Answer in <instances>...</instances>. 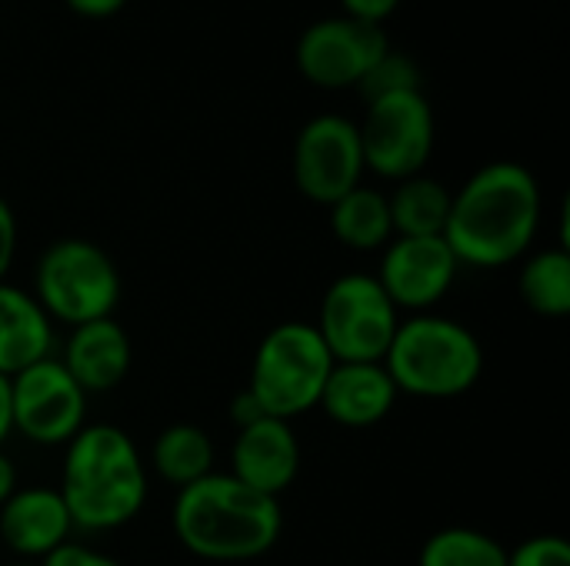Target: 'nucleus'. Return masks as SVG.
Instances as JSON below:
<instances>
[{
	"label": "nucleus",
	"mask_w": 570,
	"mask_h": 566,
	"mask_svg": "<svg viewBox=\"0 0 570 566\" xmlns=\"http://www.w3.org/2000/svg\"><path fill=\"white\" fill-rule=\"evenodd\" d=\"M10 566H40V564H27V560H20V564H10Z\"/></svg>",
	"instance_id": "32"
},
{
	"label": "nucleus",
	"mask_w": 570,
	"mask_h": 566,
	"mask_svg": "<svg viewBox=\"0 0 570 566\" xmlns=\"http://www.w3.org/2000/svg\"><path fill=\"white\" fill-rule=\"evenodd\" d=\"M230 417H234V424H237V430H240V427H247V424H254V420H261V417H267V414L257 407V400H254L247 390H240V394L234 397V404H230Z\"/></svg>",
	"instance_id": "29"
},
{
	"label": "nucleus",
	"mask_w": 570,
	"mask_h": 566,
	"mask_svg": "<svg viewBox=\"0 0 570 566\" xmlns=\"http://www.w3.org/2000/svg\"><path fill=\"white\" fill-rule=\"evenodd\" d=\"M397 3L401 0H341L344 17L361 20V23H374V27H384V20L397 10Z\"/></svg>",
	"instance_id": "26"
},
{
	"label": "nucleus",
	"mask_w": 570,
	"mask_h": 566,
	"mask_svg": "<svg viewBox=\"0 0 570 566\" xmlns=\"http://www.w3.org/2000/svg\"><path fill=\"white\" fill-rule=\"evenodd\" d=\"M57 490L67 504L73 530H120L147 504L144 457L127 430L114 424H87L67 444Z\"/></svg>",
	"instance_id": "3"
},
{
	"label": "nucleus",
	"mask_w": 570,
	"mask_h": 566,
	"mask_svg": "<svg viewBox=\"0 0 570 566\" xmlns=\"http://www.w3.org/2000/svg\"><path fill=\"white\" fill-rule=\"evenodd\" d=\"M508 566H570V547L558 534H538L508 550Z\"/></svg>",
	"instance_id": "24"
},
{
	"label": "nucleus",
	"mask_w": 570,
	"mask_h": 566,
	"mask_svg": "<svg viewBox=\"0 0 570 566\" xmlns=\"http://www.w3.org/2000/svg\"><path fill=\"white\" fill-rule=\"evenodd\" d=\"M384 367L397 394L451 400L481 380L484 350L464 324L438 314H414L411 320H401Z\"/></svg>",
	"instance_id": "4"
},
{
	"label": "nucleus",
	"mask_w": 570,
	"mask_h": 566,
	"mask_svg": "<svg viewBox=\"0 0 570 566\" xmlns=\"http://www.w3.org/2000/svg\"><path fill=\"white\" fill-rule=\"evenodd\" d=\"M397 314L374 274H344L324 290L314 327L334 364H384L401 327Z\"/></svg>",
	"instance_id": "7"
},
{
	"label": "nucleus",
	"mask_w": 570,
	"mask_h": 566,
	"mask_svg": "<svg viewBox=\"0 0 570 566\" xmlns=\"http://www.w3.org/2000/svg\"><path fill=\"white\" fill-rule=\"evenodd\" d=\"M458 257L444 237H394L374 274L397 310L431 314L458 280Z\"/></svg>",
	"instance_id": "12"
},
{
	"label": "nucleus",
	"mask_w": 570,
	"mask_h": 566,
	"mask_svg": "<svg viewBox=\"0 0 570 566\" xmlns=\"http://www.w3.org/2000/svg\"><path fill=\"white\" fill-rule=\"evenodd\" d=\"M364 170L367 167H364L361 133L351 117L321 113L297 130L291 173L307 200L324 207L337 203L344 193L361 187Z\"/></svg>",
	"instance_id": "10"
},
{
	"label": "nucleus",
	"mask_w": 570,
	"mask_h": 566,
	"mask_svg": "<svg viewBox=\"0 0 570 566\" xmlns=\"http://www.w3.org/2000/svg\"><path fill=\"white\" fill-rule=\"evenodd\" d=\"M53 350V320L33 300V294L0 284V377L47 360Z\"/></svg>",
	"instance_id": "17"
},
{
	"label": "nucleus",
	"mask_w": 570,
	"mask_h": 566,
	"mask_svg": "<svg viewBox=\"0 0 570 566\" xmlns=\"http://www.w3.org/2000/svg\"><path fill=\"white\" fill-rule=\"evenodd\" d=\"M170 524L194 557L210 564H244L277 547L284 510L281 500L244 487L230 474H210L177 490Z\"/></svg>",
	"instance_id": "2"
},
{
	"label": "nucleus",
	"mask_w": 570,
	"mask_h": 566,
	"mask_svg": "<svg viewBox=\"0 0 570 566\" xmlns=\"http://www.w3.org/2000/svg\"><path fill=\"white\" fill-rule=\"evenodd\" d=\"M73 534V520L60 490L53 487H17L0 507V540L20 560H43L63 547Z\"/></svg>",
	"instance_id": "14"
},
{
	"label": "nucleus",
	"mask_w": 570,
	"mask_h": 566,
	"mask_svg": "<svg viewBox=\"0 0 570 566\" xmlns=\"http://www.w3.org/2000/svg\"><path fill=\"white\" fill-rule=\"evenodd\" d=\"M10 420L30 444L67 447L87 427V394L57 357H47L10 377Z\"/></svg>",
	"instance_id": "9"
},
{
	"label": "nucleus",
	"mask_w": 570,
	"mask_h": 566,
	"mask_svg": "<svg viewBox=\"0 0 570 566\" xmlns=\"http://www.w3.org/2000/svg\"><path fill=\"white\" fill-rule=\"evenodd\" d=\"M73 13L80 17H90V20H104V17H114L117 10L127 7V0H63Z\"/></svg>",
	"instance_id": "28"
},
{
	"label": "nucleus",
	"mask_w": 570,
	"mask_h": 566,
	"mask_svg": "<svg viewBox=\"0 0 570 566\" xmlns=\"http://www.w3.org/2000/svg\"><path fill=\"white\" fill-rule=\"evenodd\" d=\"M417 566H508V550L484 530L444 527L424 540Z\"/></svg>",
	"instance_id": "22"
},
{
	"label": "nucleus",
	"mask_w": 570,
	"mask_h": 566,
	"mask_svg": "<svg viewBox=\"0 0 570 566\" xmlns=\"http://www.w3.org/2000/svg\"><path fill=\"white\" fill-rule=\"evenodd\" d=\"M13 490H17V467H13V460L0 450V507L10 500Z\"/></svg>",
	"instance_id": "30"
},
{
	"label": "nucleus",
	"mask_w": 570,
	"mask_h": 566,
	"mask_svg": "<svg viewBox=\"0 0 570 566\" xmlns=\"http://www.w3.org/2000/svg\"><path fill=\"white\" fill-rule=\"evenodd\" d=\"M13 434V420H10V380L0 377V447L3 440Z\"/></svg>",
	"instance_id": "31"
},
{
	"label": "nucleus",
	"mask_w": 570,
	"mask_h": 566,
	"mask_svg": "<svg viewBox=\"0 0 570 566\" xmlns=\"http://www.w3.org/2000/svg\"><path fill=\"white\" fill-rule=\"evenodd\" d=\"M364 167L384 180L417 177L434 153V110L424 90L387 93L367 100V113L357 123Z\"/></svg>",
	"instance_id": "8"
},
{
	"label": "nucleus",
	"mask_w": 570,
	"mask_h": 566,
	"mask_svg": "<svg viewBox=\"0 0 570 566\" xmlns=\"http://www.w3.org/2000/svg\"><path fill=\"white\" fill-rule=\"evenodd\" d=\"M33 300L53 324L67 327L114 317L120 304V270L104 247L83 237L53 240L37 257Z\"/></svg>",
	"instance_id": "6"
},
{
	"label": "nucleus",
	"mask_w": 570,
	"mask_h": 566,
	"mask_svg": "<svg viewBox=\"0 0 570 566\" xmlns=\"http://www.w3.org/2000/svg\"><path fill=\"white\" fill-rule=\"evenodd\" d=\"M331 370L334 357L324 347L317 327L287 320L261 340L244 390L267 417L291 424L294 417L317 410Z\"/></svg>",
	"instance_id": "5"
},
{
	"label": "nucleus",
	"mask_w": 570,
	"mask_h": 566,
	"mask_svg": "<svg viewBox=\"0 0 570 566\" xmlns=\"http://www.w3.org/2000/svg\"><path fill=\"white\" fill-rule=\"evenodd\" d=\"M387 50L391 40L384 27L361 23L351 17H324L301 33L294 47V63L301 77L314 87L344 90L361 87V80Z\"/></svg>",
	"instance_id": "11"
},
{
	"label": "nucleus",
	"mask_w": 570,
	"mask_h": 566,
	"mask_svg": "<svg viewBox=\"0 0 570 566\" xmlns=\"http://www.w3.org/2000/svg\"><path fill=\"white\" fill-rule=\"evenodd\" d=\"M40 566H120L114 557L87 547V544H77V540H67L63 547H57L53 554H47Z\"/></svg>",
	"instance_id": "25"
},
{
	"label": "nucleus",
	"mask_w": 570,
	"mask_h": 566,
	"mask_svg": "<svg viewBox=\"0 0 570 566\" xmlns=\"http://www.w3.org/2000/svg\"><path fill=\"white\" fill-rule=\"evenodd\" d=\"M150 464L164 484L184 490L214 474V440L197 424H170L157 434Z\"/></svg>",
	"instance_id": "19"
},
{
	"label": "nucleus",
	"mask_w": 570,
	"mask_h": 566,
	"mask_svg": "<svg viewBox=\"0 0 570 566\" xmlns=\"http://www.w3.org/2000/svg\"><path fill=\"white\" fill-rule=\"evenodd\" d=\"M538 177L514 160L484 163L451 193L444 240L461 267L498 270L518 264L541 230Z\"/></svg>",
	"instance_id": "1"
},
{
	"label": "nucleus",
	"mask_w": 570,
	"mask_h": 566,
	"mask_svg": "<svg viewBox=\"0 0 570 566\" xmlns=\"http://www.w3.org/2000/svg\"><path fill=\"white\" fill-rule=\"evenodd\" d=\"M518 290L528 310L538 317H568L570 314V254L564 247L538 250L521 264Z\"/></svg>",
	"instance_id": "21"
},
{
	"label": "nucleus",
	"mask_w": 570,
	"mask_h": 566,
	"mask_svg": "<svg viewBox=\"0 0 570 566\" xmlns=\"http://www.w3.org/2000/svg\"><path fill=\"white\" fill-rule=\"evenodd\" d=\"M394 237H444L451 214V190L424 173L407 177L387 197Z\"/></svg>",
	"instance_id": "20"
},
{
	"label": "nucleus",
	"mask_w": 570,
	"mask_h": 566,
	"mask_svg": "<svg viewBox=\"0 0 570 566\" xmlns=\"http://www.w3.org/2000/svg\"><path fill=\"white\" fill-rule=\"evenodd\" d=\"M331 230L347 250H384L394 240L387 193L374 187H354L337 203H331Z\"/></svg>",
	"instance_id": "18"
},
{
	"label": "nucleus",
	"mask_w": 570,
	"mask_h": 566,
	"mask_svg": "<svg viewBox=\"0 0 570 566\" xmlns=\"http://www.w3.org/2000/svg\"><path fill=\"white\" fill-rule=\"evenodd\" d=\"M57 360L77 380V387L90 397V394H107L127 380L134 350H130L127 330L114 317H104V320L70 327V337Z\"/></svg>",
	"instance_id": "15"
},
{
	"label": "nucleus",
	"mask_w": 570,
	"mask_h": 566,
	"mask_svg": "<svg viewBox=\"0 0 570 566\" xmlns=\"http://www.w3.org/2000/svg\"><path fill=\"white\" fill-rule=\"evenodd\" d=\"M361 90H364L367 100H377V97H387V93L421 90V70H417V63L407 53L387 50L374 63V70L361 80Z\"/></svg>",
	"instance_id": "23"
},
{
	"label": "nucleus",
	"mask_w": 570,
	"mask_h": 566,
	"mask_svg": "<svg viewBox=\"0 0 570 566\" xmlns=\"http://www.w3.org/2000/svg\"><path fill=\"white\" fill-rule=\"evenodd\" d=\"M301 474V440L287 420L261 417L237 430L230 450V477L244 487L281 500Z\"/></svg>",
	"instance_id": "13"
},
{
	"label": "nucleus",
	"mask_w": 570,
	"mask_h": 566,
	"mask_svg": "<svg viewBox=\"0 0 570 566\" xmlns=\"http://www.w3.org/2000/svg\"><path fill=\"white\" fill-rule=\"evenodd\" d=\"M13 257H17V217H13V207L0 197V284Z\"/></svg>",
	"instance_id": "27"
},
{
	"label": "nucleus",
	"mask_w": 570,
	"mask_h": 566,
	"mask_svg": "<svg viewBox=\"0 0 570 566\" xmlns=\"http://www.w3.org/2000/svg\"><path fill=\"white\" fill-rule=\"evenodd\" d=\"M397 397L401 394L384 364H334L317 407L334 424L364 430L381 424L394 410Z\"/></svg>",
	"instance_id": "16"
}]
</instances>
